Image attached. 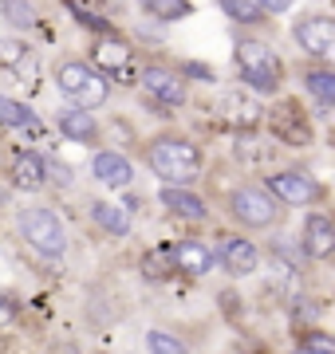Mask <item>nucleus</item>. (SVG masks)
<instances>
[{"mask_svg":"<svg viewBox=\"0 0 335 354\" xmlns=\"http://www.w3.org/2000/svg\"><path fill=\"white\" fill-rule=\"evenodd\" d=\"M55 127H60V134H64V138L83 142V146H95V142H99V122H95V118H91L87 111H75V106L60 111Z\"/></svg>","mask_w":335,"mask_h":354,"instance_id":"f3484780","label":"nucleus"},{"mask_svg":"<svg viewBox=\"0 0 335 354\" xmlns=\"http://www.w3.org/2000/svg\"><path fill=\"white\" fill-rule=\"evenodd\" d=\"M300 252H304V260H332L335 252V225L332 216L320 213V209H311L308 216H304V225H300Z\"/></svg>","mask_w":335,"mask_h":354,"instance_id":"9d476101","label":"nucleus"},{"mask_svg":"<svg viewBox=\"0 0 335 354\" xmlns=\"http://www.w3.org/2000/svg\"><path fill=\"white\" fill-rule=\"evenodd\" d=\"M91 221L103 228L107 236H127L130 232L127 209H118V205H111V201H91Z\"/></svg>","mask_w":335,"mask_h":354,"instance_id":"a211bd4d","label":"nucleus"},{"mask_svg":"<svg viewBox=\"0 0 335 354\" xmlns=\"http://www.w3.org/2000/svg\"><path fill=\"white\" fill-rule=\"evenodd\" d=\"M166 248H170V260H174V272L185 279H206L217 268V256L206 241H178V244H166Z\"/></svg>","mask_w":335,"mask_h":354,"instance_id":"9b49d317","label":"nucleus"},{"mask_svg":"<svg viewBox=\"0 0 335 354\" xmlns=\"http://www.w3.org/2000/svg\"><path fill=\"white\" fill-rule=\"evenodd\" d=\"M91 59H95L91 67L107 79V75H123L130 67V59H134V51H130L127 39L111 36V39H95V44H91Z\"/></svg>","mask_w":335,"mask_h":354,"instance_id":"4468645a","label":"nucleus"},{"mask_svg":"<svg viewBox=\"0 0 335 354\" xmlns=\"http://www.w3.org/2000/svg\"><path fill=\"white\" fill-rule=\"evenodd\" d=\"M233 67H237V79L257 95H276L284 83V59L264 39H241L233 48Z\"/></svg>","mask_w":335,"mask_h":354,"instance_id":"f03ea898","label":"nucleus"},{"mask_svg":"<svg viewBox=\"0 0 335 354\" xmlns=\"http://www.w3.org/2000/svg\"><path fill=\"white\" fill-rule=\"evenodd\" d=\"M225 209H229L233 225L253 228V232H260V228H272L276 221H280V205L272 201V197L260 189V185H237V189L225 197Z\"/></svg>","mask_w":335,"mask_h":354,"instance_id":"423d86ee","label":"nucleus"},{"mask_svg":"<svg viewBox=\"0 0 335 354\" xmlns=\"http://www.w3.org/2000/svg\"><path fill=\"white\" fill-rule=\"evenodd\" d=\"M292 39L300 44V51L304 55H311V59H327L335 51V20L332 16H304V20H296V28H292Z\"/></svg>","mask_w":335,"mask_h":354,"instance_id":"6e6552de","label":"nucleus"},{"mask_svg":"<svg viewBox=\"0 0 335 354\" xmlns=\"http://www.w3.org/2000/svg\"><path fill=\"white\" fill-rule=\"evenodd\" d=\"M16 228H20V236L28 241V248L39 256H48V260H60L67 252V228L60 221V213L48 209V205L20 209L16 213Z\"/></svg>","mask_w":335,"mask_h":354,"instance_id":"20e7f679","label":"nucleus"},{"mask_svg":"<svg viewBox=\"0 0 335 354\" xmlns=\"http://www.w3.org/2000/svg\"><path fill=\"white\" fill-rule=\"evenodd\" d=\"M52 354H83V351H79V346H71V342H60Z\"/></svg>","mask_w":335,"mask_h":354,"instance_id":"c756f323","label":"nucleus"},{"mask_svg":"<svg viewBox=\"0 0 335 354\" xmlns=\"http://www.w3.org/2000/svg\"><path fill=\"white\" fill-rule=\"evenodd\" d=\"M0 127H12V130H39V114L24 102L0 95Z\"/></svg>","mask_w":335,"mask_h":354,"instance_id":"aec40b11","label":"nucleus"},{"mask_svg":"<svg viewBox=\"0 0 335 354\" xmlns=\"http://www.w3.org/2000/svg\"><path fill=\"white\" fill-rule=\"evenodd\" d=\"M217 264L229 272V276H253L260 268V248L248 236H225V241L213 248Z\"/></svg>","mask_w":335,"mask_h":354,"instance_id":"f8f14e48","label":"nucleus"},{"mask_svg":"<svg viewBox=\"0 0 335 354\" xmlns=\"http://www.w3.org/2000/svg\"><path fill=\"white\" fill-rule=\"evenodd\" d=\"M304 91H308L320 106H332L335 102V75L327 67H311V71H304Z\"/></svg>","mask_w":335,"mask_h":354,"instance_id":"412c9836","label":"nucleus"},{"mask_svg":"<svg viewBox=\"0 0 335 354\" xmlns=\"http://www.w3.org/2000/svg\"><path fill=\"white\" fill-rule=\"evenodd\" d=\"M142 12L154 16V20H162V24H178V20H185L194 8H190V4H162V0H146V4H142Z\"/></svg>","mask_w":335,"mask_h":354,"instance_id":"b1692460","label":"nucleus"},{"mask_svg":"<svg viewBox=\"0 0 335 354\" xmlns=\"http://www.w3.org/2000/svg\"><path fill=\"white\" fill-rule=\"evenodd\" d=\"M146 351H150V354H190V346H185L178 335H166V330H146Z\"/></svg>","mask_w":335,"mask_h":354,"instance_id":"393cba45","label":"nucleus"},{"mask_svg":"<svg viewBox=\"0 0 335 354\" xmlns=\"http://www.w3.org/2000/svg\"><path fill=\"white\" fill-rule=\"evenodd\" d=\"M8 181H12V189H20V193H39L48 185V181H44V158H39L36 150H12Z\"/></svg>","mask_w":335,"mask_h":354,"instance_id":"ddd939ff","label":"nucleus"},{"mask_svg":"<svg viewBox=\"0 0 335 354\" xmlns=\"http://www.w3.org/2000/svg\"><path fill=\"white\" fill-rule=\"evenodd\" d=\"M260 189L269 193L280 209L284 205H292V209H316V205L327 197V189H323L311 174H304V169H276V174L264 177Z\"/></svg>","mask_w":335,"mask_h":354,"instance_id":"39448f33","label":"nucleus"},{"mask_svg":"<svg viewBox=\"0 0 335 354\" xmlns=\"http://www.w3.org/2000/svg\"><path fill=\"white\" fill-rule=\"evenodd\" d=\"M300 346H304V351H316V354H335V339L323 335V330H304Z\"/></svg>","mask_w":335,"mask_h":354,"instance_id":"a878e982","label":"nucleus"},{"mask_svg":"<svg viewBox=\"0 0 335 354\" xmlns=\"http://www.w3.org/2000/svg\"><path fill=\"white\" fill-rule=\"evenodd\" d=\"M158 201L166 205V209H170L174 216H181V221H194V225L209 221L206 201H201L197 193H190V189H170V185H162V193H158Z\"/></svg>","mask_w":335,"mask_h":354,"instance_id":"dca6fc26","label":"nucleus"},{"mask_svg":"<svg viewBox=\"0 0 335 354\" xmlns=\"http://www.w3.org/2000/svg\"><path fill=\"white\" fill-rule=\"evenodd\" d=\"M221 12L229 16V20H237V24H264L269 20V8L257 4V0H225Z\"/></svg>","mask_w":335,"mask_h":354,"instance_id":"4be33fe9","label":"nucleus"},{"mask_svg":"<svg viewBox=\"0 0 335 354\" xmlns=\"http://www.w3.org/2000/svg\"><path fill=\"white\" fill-rule=\"evenodd\" d=\"M269 122L272 138H280L284 146H308L311 142V127H308V114L300 111V102H276L269 114H260Z\"/></svg>","mask_w":335,"mask_h":354,"instance_id":"0eeeda50","label":"nucleus"},{"mask_svg":"<svg viewBox=\"0 0 335 354\" xmlns=\"http://www.w3.org/2000/svg\"><path fill=\"white\" fill-rule=\"evenodd\" d=\"M67 12L75 16L79 24L87 28V32H95L99 39H111V36H115V24H111L107 16H99L95 8H87V4H67Z\"/></svg>","mask_w":335,"mask_h":354,"instance_id":"5701e85b","label":"nucleus"},{"mask_svg":"<svg viewBox=\"0 0 335 354\" xmlns=\"http://www.w3.org/2000/svg\"><path fill=\"white\" fill-rule=\"evenodd\" d=\"M55 87L64 91V99L75 111H99L111 99V79H103L87 59H64L55 67Z\"/></svg>","mask_w":335,"mask_h":354,"instance_id":"7ed1b4c3","label":"nucleus"},{"mask_svg":"<svg viewBox=\"0 0 335 354\" xmlns=\"http://www.w3.org/2000/svg\"><path fill=\"white\" fill-rule=\"evenodd\" d=\"M20 323V304L8 291H0V327H16Z\"/></svg>","mask_w":335,"mask_h":354,"instance_id":"cd10ccee","label":"nucleus"},{"mask_svg":"<svg viewBox=\"0 0 335 354\" xmlns=\"http://www.w3.org/2000/svg\"><path fill=\"white\" fill-rule=\"evenodd\" d=\"M146 153V165L154 169L170 189H190L201 169H206V158H201V146L190 142L185 134H154V138L142 146Z\"/></svg>","mask_w":335,"mask_h":354,"instance_id":"f257e3e1","label":"nucleus"},{"mask_svg":"<svg viewBox=\"0 0 335 354\" xmlns=\"http://www.w3.org/2000/svg\"><path fill=\"white\" fill-rule=\"evenodd\" d=\"M292 354H316V351H304V346H296V351H292Z\"/></svg>","mask_w":335,"mask_h":354,"instance_id":"7c9ffc66","label":"nucleus"},{"mask_svg":"<svg viewBox=\"0 0 335 354\" xmlns=\"http://www.w3.org/2000/svg\"><path fill=\"white\" fill-rule=\"evenodd\" d=\"M91 174L99 177L103 185H111V189H127L130 181H134V165L127 162V153L99 150L95 153V162H91Z\"/></svg>","mask_w":335,"mask_h":354,"instance_id":"2eb2a0df","label":"nucleus"},{"mask_svg":"<svg viewBox=\"0 0 335 354\" xmlns=\"http://www.w3.org/2000/svg\"><path fill=\"white\" fill-rule=\"evenodd\" d=\"M174 276L178 272H174V260H170L166 244H158V248H150V252L142 256V279L146 283H170Z\"/></svg>","mask_w":335,"mask_h":354,"instance_id":"6ab92c4d","label":"nucleus"},{"mask_svg":"<svg viewBox=\"0 0 335 354\" xmlns=\"http://www.w3.org/2000/svg\"><path fill=\"white\" fill-rule=\"evenodd\" d=\"M48 177L55 181V189H71V181H75L64 162H48V158H44V181H48Z\"/></svg>","mask_w":335,"mask_h":354,"instance_id":"bb28decb","label":"nucleus"},{"mask_svg":"<svg viewBox=\"0 0 335 354\" xmlns=\"http://www.w3.org/2000/svg\"><path fill=\"white\" fill-rule=\"evenodd\" d=\"M4 16L12 24H32V4H4Z\"/></svg>","mask_w":335,"mask_h":354,"instance_id":"c85d7f7f","label":"nucleus"},{"mask_svg":"<svg viewBox=\"0 0 335 354\" xmlns=\"http://www.w3.org/2000/svg\"><path fill=\"white\" fill-rule=\"evenodd\" d=\"M142 95H146V99L150 102H158V106H166V111H174V106H181V102H185V79L178 75V71H174V67H146V71H142Z\"/></svg>","mask_w":335,"mask_h":354,"instance_id":"1a4fd4ad","label":"nucleus"}]
</instances>
